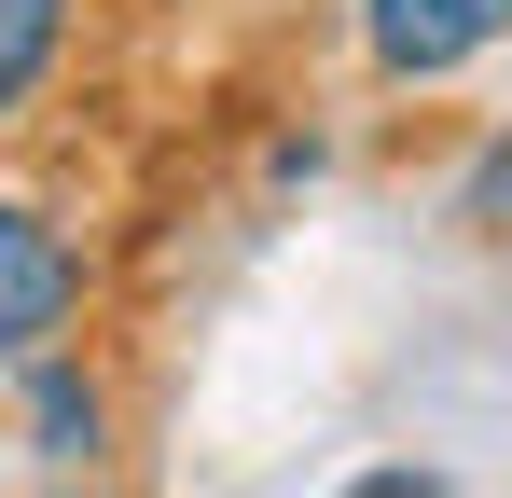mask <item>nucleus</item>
<instances>
[{
  "instance_id": "obj_3",
  "label": "nucleus",
  "mask_w": 512,
  "mask_h": 498,
  "mask_svg": "<svg viewBox=\"0 0 512 498\" xmlns=\"http://www.w3.org/2000/svg\"><path fill=\"white\" fill-rule=\"evenodd\" d=\"M56 42H70V0H0V125H14V111L42 97Z\"/></svg>"
},
{
  "instance_id": "obj_4",
  "label": "nucleus",
  "mask_w": 512,
  "mask_h": 498,
  "mask_svg": "<svg viewBox=\"0 0 512 498\" xmlns=\"http://www.w3.org/2000/svg\"><path fill=\"white\" fill-rule=\"evenodd\" d=\"M28 429H42V457L70 471V457H97V429H111V402H97L70 360H42V388H28Z\"/></svg>"
},
{
  "instance_id": "obj_1",
  "label": "nucleus",
  "mask_w": 512,
  "mask_h": 498,
  "mask_svg": "<svg viewBox=\"0 0 512 498\" xmlns=\"http://www.w3.org/2000/svg\"><path fill=\"white\" fill-rule=\"evenodd\" d=\"M70 305H84L70 236H56L42 208H14V194H0V360H42V346L70 332Z\"/></svg>"
},
{
  "instance_id": "obj_2",
  "label": "nucleus",
  "mask_w": 512,
  "mask_h": 498,
  "mask_svg": "<svg viewBox=\"0 0 512 498\" xmlns=\"http://www.w3.org/2000/svg\"><path fill=\"white\" fill-rule=\"evenodd\" d=\"M512 28V0H360V56L388 83H443Z\"/></svg>"
},
{
  "instance_id": "obj_5",
  "label": "nucleus",
  "mask_w": 512,
  "mask_h": 498,
  "mask_svg": "<svg viewBox=\"0 0 512 498\" xmlns=\"http://www.w3.org/2000/svg\"><path fill=\"white\" fill-rule=\"evenodd\" d=\"M457 222H485V236H499V222H512V139H499V153H485V166H471V194H457Z\"/></svg>"
}]
</instances>
